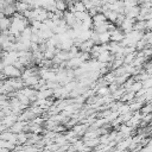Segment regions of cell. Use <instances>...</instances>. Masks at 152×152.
Here are the masks:
<instances>
[{
	"mask_svg": "<svg viewBox=\"0 0 152 152\" xmlns=\"http://www.w3.org/2000/svg\"><path fill=\"white\" fill-rule=\"evenodd\" d=\"M14 5H15V8H17V13H20V14H24L25 12H27L28 10H31V6L28 4H26L25 1H23V0L15 1Z\"/></svg>",
	"mask_w": 152,
	"mask_h": 152,
	"instance_id": "obj_1",
	"label": "cell"
},
{
	"mask_svg": "<svg viewBox=\"0 0 152 152\" xmlns=\"http://www.w3.org/2000/svg\"><path fill=\"white\" fill-rule=\"evenodd\" d=\"M74 8H75V13H76V12H86V11H87L86 5H84L83 1L74 2Z\"/></svg>",
	"mask_w": 152,
	"mask_h": 152,
	"instance_id": "obj_2",
	"label": "cell"
}]
</instances>
